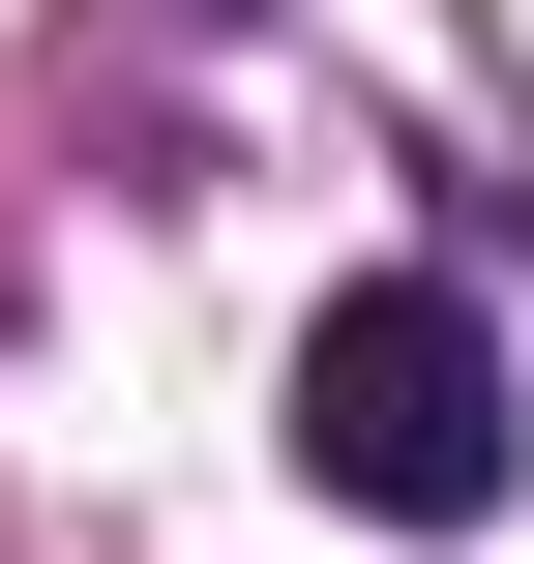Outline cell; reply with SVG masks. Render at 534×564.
I'll use <instances>...</instances> for the list:
<instances>
[{"label": "cell", "instance_id": "cell-1", "mask_svg": "<svg viewBox=\"0 0 534 564\" xmlns=\"http://www.w3.org/2000/svg\"><path fill=\"white\" fill-rule=\"evenodd\" d=\"M297 476H327L357 535H476V506H505V327H476L446 268H357V297L297 327Z\"/></svg>", "mask_w": 534, "mask_h": 564}]
</instances>
